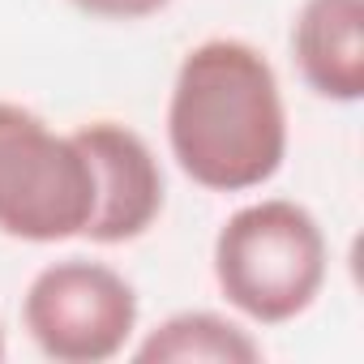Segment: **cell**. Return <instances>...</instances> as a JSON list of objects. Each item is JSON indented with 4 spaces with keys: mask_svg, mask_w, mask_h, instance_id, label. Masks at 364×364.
Masks as SVG:
<instances>
[{
    "mask_svg": "<svg viewBox=\"0 0 364 364\" xmlns=\"http://www.w3.org/2000/svg\"><path fill=\"white\" fill-rule=\"evenodd\" d=\"M167 150L206 193H249L287 159V107L274 65L245 39H202L167 95Z\"/></svg>",
    "mask_w": 364,
    "mask_h": 364,
    "instance_id": "cell-1",
    "label": "cell"
},
{
    "mask_svg": "<svg viewBox=\"0 0 364 364\" xmlns=\"http://www.w3.org/2000/svg\"><path fill=\"white\" fill-rule=\"evenodd\" d=\"M215 283L253 326H287L313 309L330 274V245L313 210L262 198L228 215L215 236Z\"/></svg>",
    "mask_w": 364,
    "mask_h": 364,
    "instance_id": "cell-2",
    "label": "cell"
},
{
    "mask_svg": "<svg viewBox=\"0 0 364 364\" xmlns=\"http://www.w3.org/2000/svg\"><path fill=\"white\" fill-rule=\"evenodd\" d=\"M95 215V171L73 133L0 99V236L60 245Z\"/></svg>",
    "mask_w": 364,
    "mask_h": 364,
    "instance_id": "cell-3",
    "label": "cell"
},
{
    "mask_svg": "<svg viewBox=\"0 0 364 364\" xmlns=\"http://www.w3.org/2000/svg\"><path fill=\"white\" fill-rule=\"evenodd\" d=\"M22 326L56 364H103L137 334V291L107 262L65 257L31 279Z\"/></svg>",
    "mask_w": 364,
    "mask_h": 364,
    "instance_id": "cell-4",
    "label": "cell"
},
{
    "mask_svg": "<svg viewBox=\"0 0 364 364\" xmlns=\"http://www.w3.org/2000/svg\"><path fill=\"white\" fill-rule=\"evenodd\" d=\"M73 137L95 171V215L82 236L95 245H129L146 236L167 206V180L150 141L120 120L77 124Z\"/></svg>",
    "mask_w": 364,
    "mask_h": 364,
    "instance_id": "cell-5",
    "label": "cell"
},
{
    "mask_svg": "<svg viewBox=\"0 0 364 364\" xmlns=\"http://www.w3.org/2000/svg\"><path fill=\"white\" fill-rule=\"evenodd\" d=\"M304 86L330 103L364 99V0H304L291 22Z\"/></svg>",
    "mask_w": 364,
    "mask_h": 364,
    "instance_id": "cell-6",
    "label": "cell"
},
{
    "mask_svg": "<svg viewBox=\"0 0 364 364\" xmlns=\"http://www.w3.org/2000/svg\"><path fill=\"white\" fill-rule=\"evenodd\" d=\"M133 355L146 364H257L262 343L223 313L185 309L146 330Z\"/></svg>",
    "mask_w": 364,
    "mask_h": 364,
    "instance_id": "cell-7",
    "label": "cell"
},
{
    "mask_svg": "<svg viewBox=\"0 0 364 364\" xmlns=\"http://www.w3.org/2000/svg\"><path fill=\"white\" fill-rule=\"evenodd\" d=\"M69 5L103 22H141V18L163 14L171 0H69Z\"/></svg>",
    "mask_w": 364,
    "mask_h": 364,
    "instance_id": "cell-8",
    "label": "cell"
},
{
    "mask_svg": "<svg viewBox=\"0 0 364 364\" xmlns=\"http://www.w3.org/2000/svg\"><path fill=\"white\" fill-rule=\"evenodd\" d=\"M0 360H5V321H0Z\"/></svg>",
    "mask_w": 364,
    "mask_h": 364,
    "instance_id": "cell-9",
    "label": "cell"
}]
</instances>
